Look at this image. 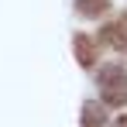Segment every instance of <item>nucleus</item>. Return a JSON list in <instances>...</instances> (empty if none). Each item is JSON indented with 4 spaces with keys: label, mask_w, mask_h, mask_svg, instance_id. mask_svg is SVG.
Masks as SVG:
<instances>
[{
    "label": "nucleus",
    "mask_w": 127,
    "mask_h": 127,
    "mask_svg": "<svg viewBox=\"0 0 127 127\" xmlns=\"http://www.w3.org/2000/svg\"><path fill=\"white\" fill-rule=\"evenodd\" d=\"M96 83H100V93H103L106 103L127 106V69H120V65H106Z\"/></svg>",
    "instance_id": "1"
},
{
    "label": "nucleus",
    "mask_w": 127,
    "mask_h": 127,
    "mask_svg": "<svg viewBox=\"0 0 127 127\" xmlns=\"http://www.w3.org/2000/svg\"><path fill=\"white\" fill-rule=\"evenodd\" d=\"M103 41H110L113 48H127V14H120L103 28Z\"/></svg>",
    "instance_id": "2"
},
{
    "label": "nucleus",
    "mask_w": 127,
    "mask_h": 127,
    "mask_svg": "<svg viewBox=\"0 0 127 127\" xmlns=\"http://www.w3.org/2000/svg\"><path fill=\"white\" fill-rule=\"evenodd\" d=\"M76 55H79L83 65H93V62H96V45L89 41L86 34H79V38H76Z\"/></svg>",
    "instance_id": "3"
},
{
    "label": "nucleus",
    "mask_w": 127,
    "mask_h": 127,
    "mask_svg": "<svg viewBox=\"0 0 127 127\" xmlns=\"http://www.w3.org/2000/svg\"><path fill=\"white\" fill-rule=\"evenodd\" d=\"M83 127H103V110L96 103H86L83 106Z\"/></svg>",
    "instance_id": "4"
},
{
    "label": "nucleus",
    "mask_w": 127,
    "mask_h": 127,
    "mask_svg": "<svg viewBox=\"0 0 127 127\" xmlns=\"http://www.w3.org/2000/svg\"><path fill=\"white\" fill-rule=\"evenodd\" d=\"M76 7H79V14H86V17H100L106 10V0H76Z\"/></svg>",
    "instance_id": "5"
},
{
    "label": "nucleus",
    "mask_w": 127,
    "mask_h": 127,
    "mask_svg": "<svg viewBox=\"0 0 127 127\" xmlns=\"http://www.w3.org/2000/svg\"><path fill=\"white\" fill-rule=\"evenodd\" d=\"M113 127H127V117H124V120H117V124H113Z\"/></svg>",
    "instance_id": "6"
}]
</instances>
